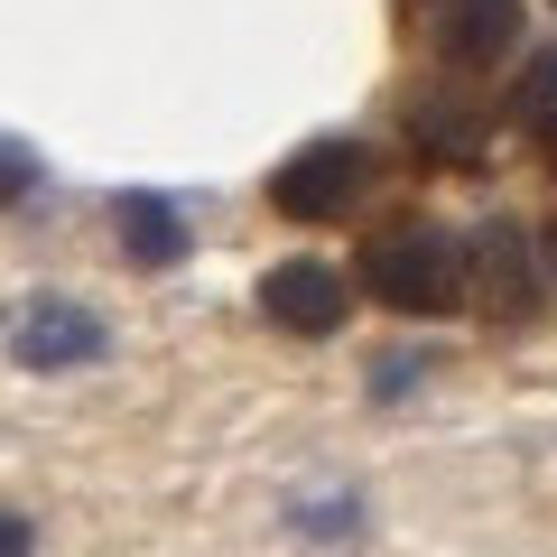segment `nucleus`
<instances>
[{"instance_id":"nucleus-7","label":"nucleus","mask_w":557,"mask_h":557,"mask_svg":"<svg viewBox=\"0 0 557 557\" xmlns=\"http://www.w3.org/2000/svg\"><path fill=\"white\" fill-rule=\"evenodd\" d=\"M102 317H84V307H65V298H38L20 325H10V354L20 362H38V372H65V362H94L102 354Z\"/></svg>"},{"instance_id":"nucleus-11","label":"nucleus","mask_w":557,"mask_h":557,"mask_svg":"<svg viewBox=\"0 0 557 557\" xmlns=\"http://www.w3.org/2000/svg\"><path fill=\"white\" fill-rule=\"evenodd\" d=\"M539 270L557 278V223H548V233H539Z\"/></svg>"},{"instance_id":"nucleus-5","label":"nucleus","mask_w":557,"mask_h":557,"mask_svg":"<svg viewBox=\"0 0 557 557\" xmlns=\"http://www.w3.org/2000/svg\"><path fill=\"white\" fill-rule=\"evenodd\" d=\"M260 317H270L278 335H335V325L354 317V278H344L335 260H278V270L260 278Z\"/></svg>"},{"instance_id":"nucleus-2","label":"nucleus","mask_w":557,"mask_h":557,"mask_svg":"<svg viewBox=\"0 0 557 557\" xmlns=\"http://www.w3.org/2000/svg\"><path fill=\"white\" fill-rule=\"evenodd\" d=\"M399 38L437 57V75H483L520 47V0H399Z\"/></svg>"},{"instance_id":"nucleus-10","label":"nucleus","mask_w":557,"mask_h":557,"mask_svg":"<svg viewBox=\"0 0 557 557\" xmlns=\"http://www.w3.org/2000/svg\"><path fill=\"white\" fill-rule=\"evenodd\" d=\"M0 557H28V520H10V511H0Z\"/></svg>"},{"instance_id":"nucleus-3","label":"nucleus","mask_w":557,"mask_h":557,"mask_svg":"<svg viewBox=\"0 0 557 557\" xmlns=\"http://www.w3.org/2000/svg\"><path fill=\"white\" fill-rule=\"evenodd\" d=\"M362 186H372V149L362 139H317V149H298V159L270 177V205L288 223H335L362 205Z\"/></svg>"},{"instance_id":"nucleus-9","label":"nucleus","mask_w":557,"mask_h":557,"mask_svg":"<svg viewBox=\"0 0 557 557\" xmlns=\"http://www.w3.org/2000/svg\"><path fill=\"white\" fill-rule=\"evenodd\" d=\"M520 121H530V131H548L557 121V47L548 57H530V75H520V102H511Z\"/></svg>"},{"instance_id":"nucleus-8","label":"nucleus","mask_w":557,"mask_h":557,"mask_svg":"<svg viewBox=\"0 0 557 557\" xmlns=\"http://www.w3.org/2000/svg\"><path fill=\"white\" fill-rule=\"evenodd\" d=\"M121 251L139 260V270H168V260H186V223L168 196H121Z\"/></svg>"},{"instance_id":"nucleus-1","label":"nucleus","mask_w":557,"mask_h":557,"mask_svg":"<svg viewBox=\"0 0 557 557\" xmlns=\"http://www.w3.org/2000/svg\"><path fill=\"white\" fill-rule=\"evenodd\" d=\"M354 288L381 298V307H399V317H456L465 307V242L446 223H428V214H399V223H381L362 242Z\"/></svg>"},{"instance_id":"nucleus-6","label":"nucleus","mask_w":557,"mask_h":557,"mask_svg":"<svg viewBox=\"0 0 557 557\" xmlns=\"http://www.w3.org/2000/svg\"><path fill=\"white\" fill-rule=\"evenodd\" d=\"M399 121H409V139L428 149V159H483V139H493V112H483V94L465 75H437V84H418L409 102H399Z\"/></svg>"},{"instance_id":"nucleus-12","label":"nucleus","mask_w":557,"mask_h":557,"mask_svg":"<svg viewBox=\"0 0 557 557\" xmlns=\"http://www.w3.org/2000/svg\"><path fill=\"white\" fill-rule=\"evenodd\" d=\"M539 139H548V177H557V121H548V131H539Z\"/></svg>"},{"instance_id":"nucleus-4","label":"nucleus","mask_w":557,"mask_h":557,"mask_svg":"<svg viewBox=\"0 0 557 557\" xmlns=\"http://www.w3.org/2000/svg\"><path fill=\"white\" fill-rule=\"evenodd\" d=\"M465 298H483L502 325H520L539 307V251L511 214H483V233L465 242Z\"/></svg>"}]
</instances>
